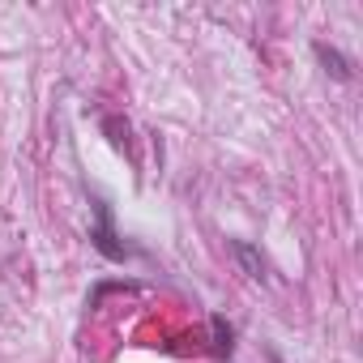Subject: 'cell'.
<instances>
[{
	"label": "cell",
	"instance_id": "1",
	"mask_svg": "<svg viewBox=\"0 0 363 363\" xmlns=\"http://www.w3.org/2000/svg\"><path fill=\"white\" fill-rule=\"evenodd\" d=\"M90 244H94V252H99V257H107V261H116V265H124V261L141 257V248L124 244V235L116 231V214H111V206H107L103 197H94V223H90Z\"/></svg>",
	"mask_w": 363,
	"mask_h": 363
},
{
	"label": "cell",
	"instance_id": "2",
	"mask_svg": "<svg viewBox=\"0 0 363 363\" xmlns=\"http://www.w3.org/2000/svg\"><path fill=\"white\" fill-rule=\"evenodd\" d=\"M227 248H231V257L240 261V269H244L252 282H269V261L261 257L257 244H248V240H227Z\"/></svg>",
	"mask_w": 363,
	"mask_h": 363
},
{
	"label": "cell",
	"instance_id": "3",
	"mask_svg": "<svg viewBox=\"0 0 363 363\" xmlns=\"http://www.w3.org/2000/svg\"><path fill=\"white\" fill-rule=\"evenodd\" d=\"M312 56H316V65H320L333 82H350V77H354V65H350L337 48H329V43H312Z\"/></svg>",
	"mask_w": 363,
	"mask_h": 363
},
{
	"label": "cell",
	"instance_id": "4",
	"mask_svg": "<svg viewBox=\"0 0 363 363\" xmlns=\"http://www.w3.org/2000/svg\"><path fill=\"white\" fill-rule=\"evenodd\" d=\"M210 329H214V354H218V359H231V350H235V329H231L223 316H210Z\"/></svg>",
	"mask_w": 363,
	"mask_h": 363
}]
</instances>
